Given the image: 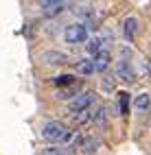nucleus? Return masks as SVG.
<instances>
[{
    "label": "nucleus",
    "mask_w": 151,
    "mask_h": 155,
    "mask_svg": "<svg viewBox=\"0 0 151 155\" xmlns=\"http://www.w3.org/2000/svg\"><path fill=\"white\" fill-rule=\"evenodd\" d=\"M116 77H118L120 81H125V83H132V81L136 79V72H134L132 64H129L127 59L118 61V66H116Z\"/></svg>",
    "instance_id": "nucleus-4"
},
{
    "label": "nucleus",
    "mask_w": 151,
    "mask_h": 155,
    "mask_svg": "<svg viewBox=\"0 0 151 155\" xmlns=\"http://www.w3.org/2000/svg\"><path fill=\"white\" fill-rule=\"evenodd\" d=\"M66 7H68L66 2H57V0H53V2H44V5H42V13H44L46 18H55L57 13H62Z\"/></svg>",
    "instance_id": "nucleus-6"
},
{
    "label": "nucleus",
    "mask_w": 151,
    "mask_h": 155,
    "mask_svg": "<svg viewBox=\"0 0 151 155\" xmlns=\"http://www.w3.org/2000/svg\"><path fill=\"white\" fill-rule=\"evenodd\" d=\"M79 149H81V153H83V155H94V153H96V149H99V140L90 138V136L79 138Z\"/></svg>",
    "instance_id": "nucleus-7"
},
{
    "label": "nucleus",
    "mask_w": 151,
    "mask_h": 155,
    "mask_svg": "<svg viewBox=\"0 0 151 155\" xmlns=\"http://www.w3.org/2000/svg\"><path fill=\"white\" fill-rule=\"evenodd\" d=\"M136 33H138V20L136 18H127L125 22H123V35H125V39H132L136 37Z\"/></svg>",
    "instance_id": "nucleus-8"
},
{
    "label": "nucleus",
    "mask_w": 151,
    "mask_h": 155,
    "mask_svg": "<svg viewBox=\"0 0 151 155\" xmlns=\"http://www.w3.org/2000/svg\"><path fill=\"white\" fill-rule=\"evenodd\" d=\"M72 138H75V133H72V131H68L66 136H64V140H62V142H72Z\"/></svg>",
    "instance_id": "nucleus-20"
},
{
    "label": "nucleus",
    "mask_w": 151,
    "mask_h": 155,
    "mask_svg": "<svg viewBox=\"0 0 151 155\" xmlns=\"http://www.w3.org/2000/svg\"><path fill=\"white\" fill-rule=\"evenodd\" d=\"M64 39L68 44H81L88 39V26L86 24H72V26H68L66 28V33H64Z\"/></svg>",
    "instance_id": "nucleus-2"
},
{
    "label": "nucleus",
    "mask_w": 151,
    "mask_h": 155,
    "mask_svg": "<svg viewBox=\"0 0 151 155\" xmlns=\"http://www.w3.org/2000/svg\"><path fill=\"white\" fill-rule=\"evenodd\" d=\"M101 85H103V90H105V92H112V90H114V79H112V77H105Z\"/></svg>",
    "instance_id": "nucleus-19"
},
{
    "label": "nucleus",
    "mask_w": 151,
    "mask_h": 155,
    "mask_svg": "<svg viewBox=\"0 0 151 155\" xmlns=\"http://www.w3.org/2000/svg\"><path fill=\"white\" fill-rule=\"evenodd\" d=\"M75 13H77V15H81V18H83V15L90 18V15H92V7H88V5L83 7V5H81V7H77V9H75Z\"/></svg>",
    "instance_id": "nucleus-18"
},
{
    "label": "nucleus",
    "mask_w": 151,
    "mask_h": 155,
    "mask_svg": "<svg viewBox=\"0 0 151 155\" xmlns=\"http://www.w3.org/2000/svg\"><path fill=\"white\" fill-rule=\"evenodd\" d=\"M90 105H92V94H90V92H83V94H77L68 103V109L72 114H81V111H88Z\"/></svg>",
    "instance_id": "nucleus-3"
},
{
    "label": "nucleus",
    "mask_w": 151,
    "mask_h": 155,
    "mask_svg": "<svg viewBox=\"0 0 151 155\" xmlns=\"http://www.w3.org/2000/svg\"><path fill=\"white\" fill-rule=\"evenodd\" d=\"M118 111L120 114L129 111V94H127V92H120V94H118Z\"/></svg>",
    "instance_id": "nucleus-11"
},
{
    "label": "nucleus",
    "mask_w": 151,
    "mask_h": 155,
    "mask_svg": "<svg viewBox=\"0 0 151 155\" xmlns=\"http://www.w3.org/2000/svg\"><path fill=\"white\" fill-rule=\"evenodd\" d=\"M66 133H68V129H66L64 122L50 120V122H46L44 129H42V138H44L46 142H50V144H55V142H62Z\"/></svg>",
    "instance_id": "nucleus-1"
},
{
    "label": "nucleus",
    "mask_w": 151,
    "mask_h": 155,
    "mask_svg": "<svg viewBox=\"0 0 151 155\" xmlns=\"http://www.w3.org/2000/svg\"><path fill=\"white\" fill-rule=\"evenodd\" d=\"M134 107L140 109V111H147V109L151 107V96L147 94V92H145V94H138V96L134 98Z\"/></svg>",
    "instance_id": "nucleus-9"
},
{
    "label": "nucleus",
    "mask_w": 151,
    "mask_h": 155,
    "mask_svg": "<svg viewBox=\"0 0 151 155\" xmlns=\"http://www.w3.org/2000/svg\"><path fill=\"white\" fill-rule=\"evenodd\" d=\"M75 83V77L72 74H62V77H57L55 79V85H59V87H64V85H72Z\"/></svg>",
    "instance_id": "nucleus-14"
},
{
    "label": "nucleus",
    "mask_w": 151,
    "mask_h": 155,
    "mask_svg": "<svg viewBox=\"0 0 151 155\" xmlns=\"http://www.w3.org/2000/svg\"><path fill=\"white\" fill-rule=\"evenodd\" d=\"M105 114H107V111H105V107H99V109L92 114V120L96 122V125H103V122H105V118H107Z\"/></svg>",
    "instance_id": "nucleus-16"
},
{
    "label": "nucleus",
    "mask_w": 151,
    "mask_h": 155,
    "mask_svg": "<svg viewBox=\"0 0 151 155\" xmlns=\"http://www.w3.org/2000/svg\"><path fill=\"white\" fill-rule=\"evenodd\" d=\"M88 120H92V114L88 111H81V114H75V125H86Z\"/></svg>",
    "instance_id": "nucleus-15"
},
{
    "label": "nucleus",
    "mask_w": 151,
    "mask_h": 155,
    "mask_svg": "<svg viewBox=\"0 0 151 155\" xmlns=\"http://www.w3.org/2000/svg\"><path fill=\"white\" fill-rule=\"evenodd\" d=\"M77 72H79V74H90V72H94V64H92V61H79V64H77Z\"/></svg>",
    "instance_id": "nucleus-13"
},
{
    "label": "nucleus",
    "mask_w": 151,
    "mask_h": 155,
    "mask_svg": "<svg viewBox=\"0 0 151 155\" xmlns=\"http://www.w3.org/2000/svg\"><path fill=\"white\" fill-rule=\"evenodd\" d=\"M149 125H151V116H149Z\"/></svg>",
    "instance_id": "nucleus-22"
},
{
    "label": "nucleus",
    "mask_w": 151,
    "mask_h": 155,
    "mask_svg": "<svg viewBox=\"0 0 151 155\" xmlns=\"http://www.w3.org/2000/svg\"><path fill=\"white\" fill-rule=\"evenodd\" d=\"M147 68H149V74H151V59L147 61Z\"/></svg>",
    "instance_id": "nucleus-21"
},
{
    "label": "nucleus",
    "mask_w": 151,
    "mask_h": 155,
    "mask_svg": "<svg viewBox=\"0 0 151 155\" xmlns=\"http://www.w3.org/2000/svg\"><path fill=\"white\" fill-rule=\"evenodd\" d=\"M44 155H75L70 149H46Z\"/></svg>",
    "instance_id": "nucleus-17"
},
{
    "label": "nucleus",
    "mask_w": 151,
    "mask_h": 155,
    "mask_svg": "<svg viewBox=\"0 0 151 155\" xmlns=\"http://www.w3.org/2000/svg\"><path fill=\"white\" fill-rule=\"evenodd\" d=\"M92 64H94V70H99V72L107 70V68H109V64H112V55H109V50H101L99 55H94Z\"/></svg>",
    "instance_id": "nucleus-5"
},
{
    "label": "nucleus",
    "mask_w": 151,
    "mask_h": 155,
    "mask_svg": "<svg viewBox=\"0 0 151 155\" xmlns=\"http://www.w3.org/2000/svg\"><path fill=\"white\" fill-rule=\"evenodd\" d=\"M86 50L92 55H99L101 50H103V44H101V37H90L88 44H86Z\"/></svg>",
    "instance_id": "nucleus-10"
},
{
    "label": "nucleus",
    "mask_w": 151,
    "mask_h": 155,
    "mask_svg": "<svg viewBox=\"0 0 151 155\" xmlns=\"http://www.w3.org/2000/svg\"><path fill=\"white\" fill-rule=\"evenodd\" d=\"M44 59L48 61V64H66V61H68L62 53H46V55H44Z\"/></svg>",
    "instance_id": "nucleus-12"
}]
</instances>
